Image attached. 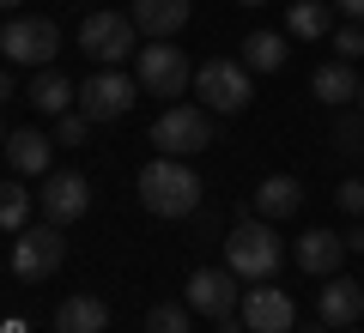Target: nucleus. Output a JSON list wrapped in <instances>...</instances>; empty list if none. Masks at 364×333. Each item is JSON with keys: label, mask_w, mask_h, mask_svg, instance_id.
Returning <instances> with one entry per match:
<instances>
[{"label": "nucleus", "mask_w": 364, "mask_h": 333, "mask_svg": "<svg viewBox=\"0 0 364 333\" xmlns=\"http://www.w3.org/2000/svg\"><path fill=\"white\" fill-rule=\"evenodd\" d=\"M55 333H109V303L91 291H73L55 309Z\"/></svg>", "instance_id": "nucleus-15"}, {"label": "nucleus", "mask_w": 364, "mask_h": 333, "mask_svg": "<svg viewBox=\"0 0 364 333\" xmlns=\"http://www.w3.org/2000/svg\"><path fill=\"white\" fill-rule=\"evenodd\" d=\"M346 333H358V327H346Z\"/></svg>", "instance_id": "nucleus-37"}, {"label": "nucleus", "mask_w": 364, "mask_h": 333, "mask_svg": "<svg viewBox=\"0 0 364 333\" xmlns=\"http://www.w3.org/2000/svg\"><path fill=\"white\" fill-rule=\"evenodd\" d=\"M304 206V182L298 176H286V170H279V176H261V188H255V212L261 218H291Z\"/></svg>", "instance_id": "nucleus-19"}, {"label": "nucleus", "mask_w": 364, "mask_h": 333, "mask_svg": "<svg viewBox=\"0 0 364 333\" xmlns=\"http://www.w3.org/2000/svg\"><path fill=\"white\" fill-rule=\"evenodd\" d=\"M61 255H67V243H61V224H25V231L13 236V273L25 285H43V279H55L61 273Z\"/></svg>", "instance_id": "nucleus-5"}, {"label": "nucleus", "mask_w": 364, "mask_h": 333, "mask_svg": "<svg viewBox=\"0 0 364 333\" xmlns=\"http://www.w3.org/2000/svg\"><path fill=\"white\" fill-rule=\"evenodd\" d=\"M25 218H31V194L18 188V182H0V231H25Z\"/></svg>", "instance_id": "nucleus-24"}, {"label": "nucleus", "mask_w": 364, "mask_h": 333, "mask_svg": "<svg viewBox=\"0 0 364 333\" xmlns=\"http://www.w3.org/2000/svg\"><path fill=\"white\" fill-rule=\"evenodd\" d=\"M182 303L195 309V315H207V321H225V315H237V303H243V279H237L231 267H200V273H188V285H182Z\"/></svg>", "instance_id": "nucleus-8"}, {"label": "nucleus", "mask_w": 364, "mask_h": 333, "mask_svg": "<svg viewBox=\"0 0 364 333\" xmlns=\"http://www.w3.org/2000/svg\"><path fill=\"white\" fill-rule=\"evenodd\" d=\"M37 206H43V218H49V224H73V218L91 212V182L79 176V170H49V176H43Z\"/></svg>", "instance_id": "nucleus-12"}, {"label": "nucleus", "mask_w": 364, "mask_h": 333, "mask_svg": "<svg viewBox=\"0 0 364 333\" xmlns=\"http://www.w3.org/2000/svg\"><path fill=\"white\" fill-rule=\"evenodd\" d=\"M152 146L164 158H195L213 146V109H200V103H170L164 116L152 121Z\"/></svg>", "instance_id": "nucleus-4"}, {"label": "nucleus", "mask_w": 364, "mask_h": 333, "mask_svg": "<svg viewBox=\"0 0 364 333\" xmlns=\"http://www.w3.org/2000/svg\"><path fill=\"white\" fill-rule=\"evenodd\" d=\"M13 97V73H6V67H0V103Z\"/></svg>", "instance_id": "nucleus-31"}, {"label": "nucleus", "mask_w": 364, "mask_h": 333, "mask_svg": "<svg viewBox=\"0 0 364 333\" xmlns=\"http://www.w3.org/2000/svg\"><path fill=\"white\" fill-rule=\"evenodd\" d=\"M31 109L37 116H67V109H79V85L67 73H55V67H37V79H31Z\"/></svg>", "instance_id": "nucleus-14"}, {"label": "nucleus", "mask_w": 364, "mask_h": 333, "mask_svg": "<svg viewBox=\"0 0 364 333\" xmlns=\"http://www.w3.org/2000/svg\"><path fill=\"white\" fill-rule=\"evenodd\" d=\"M91 133V116H79V109H67V116H55V140L61 146H79Z\"/></svg>", "instance_id": "nucleus-26"}, {"label": "nucleus", "mask_w": 364, "mask_h": 333, "mask_svg": "<svg viewBox=\"0 0 364 333\" xmlns=\"http://www.w3.org/2000/svg\"><path fill=\"white\" fill-rule=\"evenodd\" d=\"M200 176H195V164H188V158H164L158 152L152 164L140 170V206L152 218H188L200 206Z\"/></svg>", "instance_id": "nucleus-1"}, {"label": "nucleus", "mask_w": 364, "mask_h": 333, "mask_svg": "<svg viewBox=\"0 0 364 333\" xmlns=\"http://www.w3.org/2000/svg\"><path fill=\"white\" fill-rule=\"evenodd\" d=\"M334 13H346L352 25H364V0H334Z\"/></svg>", "instance_id": "nucleus-29"}, {"label": "nucleus", "mask_w": 364, "mask_h": 333, "mask_svg": "<svg viewBox=\"0 0 364 333\" xmlns=\"http://www.w3.org/2000/svg\"><path fill=\"white\" fill-rule=\"evenodd\" d=\"M316 309H322L328 327H358V315H364V285H352V279H328L322 297H316Z\"/></svg>", "instance_id": "nucleus-17"}, {"label": "nucleus", "mask_w": 364, "mask_h": 333, "mask_svg": "<svg viewBox=\"0 0 364 333\" xmlns=\"http://www.w3.org/2000/svg\"><path fill=\"white\" fill-rule=\"evenodd\" d=\"M0 55L13 67H55V55H61V25H55V18H37V13H13L0 25Z\"/></svg>", "instance_id": "nucleus-3"}, {"label": "nucleus", "mask_w": 364, "mask_h": 333, "mask_svg": "<svg viewBox=\"0 0 364 333\" xmlns=\"http://www.w3.org/2000/svg\"><path fill=\"white\" fill-rule=\"evenodd\" d=\"M237 315H243V327H249V333H291V327H298V303H291L279 285H267V279L243 291Z\"/></svg>", "instance_id": "nucleus-11"}, {"label": "nucleus", "mask_w": 364, "mask_h": 333, "mask_svg": "<svg viewBox=\"0 0 364 333\" xmlns=\"http://www.w3.org/2000/svg\"><path fill=\"white\" fill-rule=\"evenodd\" d=\"M334 206H340L346 218H364V182H358V176H346V182L334 188Z\"/></svg>", "instance_id": "nucleus-28"}, {"label": "nucleus", "mask_w": 364, "mask_h": 333, "mask_svg": "<svg viewBox=\"0 0 364 333\" xmlns=\"http://www.w3.org/2000/svg\"><path fill=\"white\" fill-rule=\"evenodd\" d=\"M195 91L207 97L213 116H243L249 97H255V85H249V67L243 61H207L195 73Z\"/></svg>", "instance_id": "nucleus-10"}, {"label": "nucleus", "mask_w": 364, "mask_h": 333, "mask_svg": "<svg viewBox=\"0 0 364 333\" xmlns=\"http://www.w3.org/2000/svg\"><path fill=\"white\" fill-rule=\"evenodd\" d=\"M146 333H195V309L188 303H152L146 309Z\"/></svg>", "instance_id": "nucleus-23"}, {"label": "nucleus", "mask_w": 364, "mask_h": 333, "mask_svg": "<svg viewBox=\"0 0 364 333\" xmlns=\"http://www.w3.org/2000/svg\"><path fill=\"white\" fill-rule=\"evenodd\" d=\"M279 261H286V249H279V231L273 224H255V218H237L231 236H225V267L237 273V279L261 285L279 273Z\"/></svg>", "instance_id": "nucleus-2"}, {"label": "nucleus", "mask_w": 364, "mask_h": 333, "mask_svg": "<svg viewBox=\"0 0 364 333\" xmlns=\"http://www.w3.org/2000/svg\"><path fill=\"white\" fill-rule=\"evenodd\" d=\"M334 146L340 152H364V116H340L334 121Z\"/></svg>", "instance_id": "nucleus-27"}, {"label": "nucleus", "mask_w": 364, "mask_h": 333, "mask_svg": "<svg viewBox=\"0 0 364 333\" xmlns=\"http://www.w3.org/2000/svg\"><path fill=\"white\" fill-rule=\"evenodd\" d=\"M0 6H6V13H13V6H18V0H0Z\"/></svg>", "instance_id": "nucleus-34"}, {"label": "nucleus", "mask_w": 364, "mask_h": 333, "mask_svg": "<svg viewBox=\"0 0 364 333\" xmlns=\"http://www.w3.org/2000/svg\"><path fill=\"white\" fill-rule=\"evenodd\" d=\"M219 333H249V327H243V315H225V321H219Z\"/></svg>", "instance_id": "nucleus-30"}, {"label": "nucleus", "mask_w": 364, "mask_h": 333, "mask_svg": "<svg viewBox=\"0 0 364 333\" xmlns=\"http://www.w3.org/2000/svg\"><path fill=\"white\" fill-rule=\"evenodd\" d=\"M358 85H364V79L352 73V61H322V67H316V79H310V91L328 103V109L352 103V97H358Z\"/></svg>", "instance_id": "nucleus-21"}, {"label": "nucleus", "mask_w": 364, "mask_h": 333, "mask_svg": "<svg viewBox=\"0 0 364 333\" xmlns=\"http://www.w3.org/2000/svg\"><path fill=\"white\" fill-rule=\"evenodd\" d=\"M304 333H328V321H316V327H304Z\"/></svg>", "instance_id": "nucleus-32"}, {"label": "nucleus", "mask_w": 364, "mask_h": 333, "mask_svg": "<svg viewBox=\"0 0 364 333\" xmlns=\"http://www.w3.org/2000/svg\"><path fill=\"white\" fill-rule=\"evenodd\" d=\"M128 18H134L152 43H164V37H176V31L188 25V0H134Z\"/></svg>", "instance_id": "nucleus-18"}, {"label": "nucleus", "mask_w": 364, "mask_h": 333, "mask_svg": "<svg viewBox=\"0 0 364 333\" xmlns=\"http://www.w3.org/2000/svg\"><path fill=\"white\" fill-rule=\"evenodd\" d=\"M49 146H55L49 133H37V128H13L0 152H6V164H13L18 176H49Z\"/></svg>", "instance_id": "nucleus-16"}, {"label": "nucleus", "mask_w": 364, "mask_h": 333, "mask_svg": "<svg viewBox=\"0 0 364 333\" xmlns=\"http://www.w3.org/2000/svg\"><path fill=\"white\" fill-rule=\"evenodd\" d=\"M134 97H140V79L116 73V67H97V73L79 85V116L91 121H122L134 109Z\"/></svg>", "instance_id": "nucleus-9"}, {"label": "nucleus", "mask_w": 364, "mask_h": 333, "mask_svg": "<svg viewBox=\"0 0 364 333\" xmlns=\"http://www.w3.org/2000/svg\"><path fill=\"white\" fill-rule=\"evenodd\" d=\"M0 146H6V121H0Z\"/></svg>", "instance_id": "nucleus-35"}, {"label": "nucleus", "mask_w": 364, "mask_h": 333, "mask_svg": "<svg viewBox=\"0 0 364 333\" xmlns=\"http://www.w3.org/2000/svg\"><path fill=\"white\" fill-rule=\"evenodd\" d=\"M328 43H334V55H340V61H358V55H364V25H352V18H346V25H340Z\"/></svg>", "instance_id": "nucleus-25"}, {"label": "nucleus", "mask_w": 364, "mask_h": 333, "mask_svg": "<svg viewBox=\"0 0 364 333\" xmlns=\"http://www.w3.org/2000/svg\"><path fill=\"white\" fill-rule=\"evenodd\" d=\"M286 37H304V43L334 37V0H291V13H286Z\"/></svg>", "instance_id": "nucleus-20"}, {"label": "nucleus", "mask_w": 364, "mask_h": 333, "mask_svg": "<svg viewBox=\"0 0 364 333\" xmlns=\"http://www.w3.org/2000/svg\"><path fill=\"white\" fill-rule=\"evenodd\" d=\"M291 255H298L304 273H316V279H334L340 261H346L352 249H346V236H334V231H304V243L291 249Z\"/></svg>", "instance_id": "nucleus-13"}, {"label": "nucleus", "mask_w": 364, "mask_h": 333, "mask_svg": "<svg viewBox=\"0 0 364 333\" xmlns=\"http://www.w3.org/2000/svg\"><path fill=\"white\" fill-rule=\"evenodd\" d=\"M237 6H267V0H237Z\"/></svg>", "instance_id": "nucleus-33"}, {"label": "nucleus", "mask_w": 364, "mask_h": 333, "mask_svg": "<svg viewBox=\"0 0 364 333\" xmlns=\"http://www.w3.org/2000/svg\"><path fill=\"white\" fill-rule=\"evenodd\" d=\"M134 37H140V25H134L128 13H91L85 25H79V55H91L97 67H116V61H128V55H140Z\"/></svg>", "instance_id": "nucleus-6"}, {"label": "nucleus", "mask_w": 364, "mask_h": 333, "mask_svg": "<svg viewBox=\"0 0 364 333\" xmlns=\"http://www.w3.org/2000/svg\"><path fill=\"white\" fill-rule=\"evenodd\" d=\"M134 79H140V91H152V97H182L188 79H195V67H188L182 49H170V37H164V43H146V49L134 55Z\"/></svg>", "instance_id": "nucleus-7"}, {"label": "nucleus", "mask_w": 364, "mask_h": 333, "mask_svg": "<svg viewBox=\"0 0 364 333\" xmlns=\"http://www.w3.org/2000/svg\"><path fill=\"white\" fill-rule=\"evenodd\" d=\"M286 31H255V37H243V67L249 73H279L286 67Z\"/></svg>", "instance_id": "nucleus-22"}, {"label": "nucleus", "mask_w": 364, "mask_h": 333, "mask_svg": "<svg viewBox=\"0 0 364 333\" xmlns=\"http://www.w3.org/2000/svg\"><path fill=\"white\" fill-rule=\"evenodd\" d=\"M358 109H364V85H358Z\"/></svg>", "instance_id": "nucleus-36"}]
</instances>
